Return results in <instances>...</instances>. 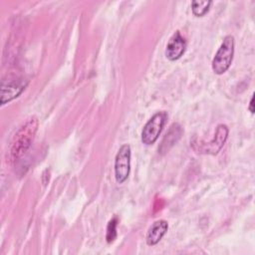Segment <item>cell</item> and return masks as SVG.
<instances>
[{
	"label": "cell",
	"mask_w": 255,
	"mask_h": 255,
	"mask_svg": "<svg viewBox=\"0 0 255 255\" xmlns=\"http://www.w3.org/2000/svg\"><path fill=\"white\" fill-rule=\"evenodd\" d=\"M253 100H254V97L252 96L251 97V100H250V103H249V111L251 112V114H254V109H253Z\"/></svg>",
	"instance_id": "cell-12"
},
{
	"label": "cell",
	"mask_w": 255,
	"mask_h": 255,
	"mask_svg": "<svg viewBox=\"0 0 255 255\" xmlns=\"http://www.w3.org/2000/svg\"><path fill=\"white\" fill-rule=\"evenodd\" d=\"M228 133H229V129H228L227 126L222 125V124L218 125L212 140H210L209 142L204 143V144L198 143V149H196V150H199V152L213 154V155L217 154L218 151L224 145V143L228 137Z\"/></svg>",
	"instance_id": "cell-5"
},
{
	"label": "cell",
	"mask_w": 255,
	"mask_h": 255,
	"mask_svg": "<svg viewBox=\"0 0 255 255\" xmlns=\"http://www.w3.org/2000/svg\"><path fill=\"white\" fill-rule=\"evenodd\" d=\"M186 41L179 31H176L168 40L165 48V57L169 61L178 60L185 52Z\"/></svg>",
	"instance_id": "cell-7"
},
{
	"label": "cell",
	"mask_w": 255,
	"mask_h": 255,
	"mask_svg": "<svg viewBox=\"0 0 255 255\" xmlns=\"http://www.w3.org/2000/svg\"><path fill=\"white\" fill-rule=\"evenodd\" d=\"M117 225H118V218L114 217L113 219H111L108 223V227H107V235H106V239L108 243H112L116 237H117Z\"/></svg>",
	"instance_id": "cell-11"
},
{
	"label": "cell",
	"mask_w": 255,
	"mask_h": 255,
	"mask_svg": "<svg viewBox=\"0 0 255 255\" xmlns=\"http://www.w3.org/2000/svg\"><path fill=\"white\" fill-rule=\"evenodd\" d=\"M28 82L24 79L3 82L1 87V105H5L19 97L27 87Z\"/></svg>",
	"instance_id": "cell-6"
},
{
	"label": "cell",
	"mask_w": 255,
	"mask_h": 255,
	"mask_svg": "<svg viewBox=\"0 0 255 255\" xmlns=\"http://www.w3.org/2000/svg\"><path fill=\"white\" fill-rule=\"evenodd\" d=\"M166 119L167 114L162 111L157 112L147 121L141 130V141L144 144L150 145L156 141L162 130Z\"/></svg>",
	"instance_id": "cell-3"
},
{
	"label": "cell",
	"mask_w": 255,
	"mask_h": 255,
	"mask_svg": "<svg viewBox=\"0 0 255 255\" xmlns=\"http://www.w3.org/2000/svg\"><path fill=\"white\" fill-rule=\"evenodd\" d=\"M168 229V223L167 221L160 219V220H156L148 229L147 233H146V243L149 246H153L156 245L164 236V234L166 233Z\"/></svg>",
	"instance_id": "cell-8"
},
{
	"label": "cell",
	"mask_w": 255,
	"mask_h": 255,
	"mask_svg": "<svg viewBox=\"0 0 255 255\" xmlns=\"http://www.w3.org/2000/svg\"><path fill=\"white\" fill-rule=\"evenodd\" d=\"M130 157H131V150L130 146L128 143L123 144L115 157V178L118 183H124L130 171Z\"/></svg>",
	"instance_id": "cell-4"
},
{
	"label": "cell",
	"mask_w": 255,
	"mask_h": 255,
	"mask_svg": "<svg viewBox=\"0 0 255 255\" xmlns=\"http://www.w3.org/2000/svg\"><path fill=\"white\" fill-rule=\"evenodd\" d=\"M37 128L38 120L35 117H32L17 130L9 149V156L12 161L19 159L30 147L37 131Z\"/></svg>",
	"instance_id": "cell-1"
},
{
	"label": "cell",
	"mask_w": 255,
	"mask_h": 255,
	"mask_svg": "<svg viewBox=\"0 0 255 255\" xmlns=\"http://www.w3.org/2000/svg\"><path fill=\"white\" fill-rule=\"evenodd\" d=\"M234 55V37L227 35L224 37L220 47L214 55L211 63L213 72L216 75L224 74L230 67Z\"/></svg>",
	"instance_id": "cell-2"
},
{
	"label": "cell",
	"mask_w": 255,
	"mask_h": 255,
	"mask_svg": "<svg viewBox=\"0 0 255 255\" xmlns=\"http://www.w3.org/2000/svg\"><path fill=\"white\" fill-rule=\"evenodd\" d=\"M212 4L211 1H198V0H194L191 1V10L193 15H195L196 17H202L204 16L210 8V5Z\"/></svg>",
	"instance_id": "cell-10"
},
{
	"label": "cell",
	"mask_w": 255,
	"mask_h": 255,
	"mask_svg": "<svg viewBox=\"0 0 255 255\" xmlns=\"http://www.w3.org/2000/svg\"><path fill=\"white\" fill-rule=\"evenodd\" d=\"M181 132L182 131H181L180 126L178 124H173L170 127L168 132L165 134L158 150L159 151H167L179 139Z\"/></svg>",
	"instance_id": "cell-9"
}]
</instances>
